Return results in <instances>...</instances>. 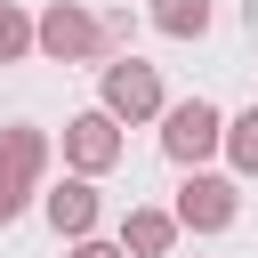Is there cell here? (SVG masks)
Instances as JSON below:
<instances>
[{"instance_id":"cell-2","label":"cell","mask_w":258,"mask_h":258,"mask_svg":"<svg viewBox=\"0 0 258 258\" xmlns=\"http://www.w3.org/2000/svg\"><path fill=\"white\" fill-rule=\"evenodd\" d=\"M113 48V24H97L81 0H48L40 8V56L48 64H97Z\"/></svg>"},{"instance_id":"cell-8","label":"cell","mask_w":258,"mask_h":258,"mask_svg":"<svg viewBox=\"0 0 258 258\" xmlns=\"http://www.w3.org/2000/svg\"><path fill=\"white\" fill-rule=\"evenodd\" d=\"M177 234H185V226H177V210H161V202H137V210L121 218V234H113V242H121L129 258H169V250H177Z\"/></svg>"},{"instance_id":"cell-6","label":"cell","mask_w":258,"mask_h":258,"mask_svg":"<svg viewBox=\"0 0 258 258\" xmlns=\"http://www.w3.org/2000/svg\"><path fill=\"white\" fill-rule=\"evenodd\" d=\"M177 226L185 234H226L234 226V210H242V194H234V177H218V169H194L185 185H177Z\"/></svg>"},{"instance_id":"cell-5","label":"cell","mask_w":258,"mask_h":258,"mask_svg":"<svg viewBox=\"0 0 258 258\" xmlns=\"http://www.w3.org/2000/svg\"><path fill=\"white\" fill-rule=\"evenodd\" d=\"M121 153H129V137H121V121H113L105 105H89V113L64 121V161H73V177H105Z\"/></svg>"},{"instance_id":"cell-10","label":"cell","mask_w":258,"mask_h":258,"mask_svg":"<svg viewBox=\"0 0 258 258\" xmlns=\"http://www.w3.org/2000/svg\"><path fill=\"white\" fill-rule=\"evenodd\" d=\"M32 48H40V16H24L16 0H0V64H16Z\"/></svg>"},{"instance_id":"cell-1","label":"cell","mask_w":258,"mask_h":258,"mask_svg":"<svg viewBox=\"0 0 258 258\" xmlns=\"http://www.w3.org/2000/svg\"><path fill=\"white\" fill-rule=\"evenodd\" d=\"M40 177H48V129L8 121V129H0V226L24 218V202L40 194Z\"/></svg>"},{"instance_id":"cell-9","label":"cell","mask_w":258,"mask_h":258,"mask_svg":"<svg viewBox=\"0 0 258 258\" xmlns=\"http://www.w3.org/2000/svg\"><path fill=\"white\" fill-rule=\"evenodd\" d=\"M153 32H169V40H202V32H210V0H153Z\"/></svg>"},{"instance_id":"cell-12","label":"cell","mask_w":258,"mask_h":258,"mask_svg":"<svg viewBox=\"0 0 258 258\" xmlns=\"http://www.w3.org/2000/svg\"><path fill=\"white\" fill-rule=\"evenodd\" d=\"M64 258H129V250H121V242H73Z\"/></svg>"},{"instance_id":"cell-4","label":"cell","mask_w":258,"mask_h":258,"mask_svg":"<svg viewBox=\"0 0 258 258\" xmlns=\"http://www.w3.org/2000/svg\"><path fill=\"white\" fill-rule=\"evenodd\" d=\"M161 153H169V161L194 177L210 153H226V113H218L210 97H185V105H169V113H161Z\"/></svg>"},{"instance_id":"cell-7","label":"cell","mask_w":258,"mask_h":258,"mask_svg":"<svg viewBox=\"0 0 258 258\" xmlns=\"http://www.w3.org/2000/svg\"><path fill=\"white\" fill-rule=\"evenodd\" d=\"M40 210H48V226L64 234V250H73V242H97V218H105L97 177H56V185L40 194Z\"/></svg>"},{"instance_id":"cell-11","label":"cell","mask_w":258,"mask_h":258,"mask_svg":"<svg viewBox=\"0 0 258 258\" xmlns=\"http://www.w3.org/2000/svg\"><path fill=\"white\" fill-rule=\"evenodd\" d=\"M226 161H234V169H242V177H258V105H250V113H234V121H226Z\"/></svg>"},{"instance_id":"cell-3","label":"cell","mask_w":258,"mask_h":258,"mask_svg":"<svg viewBox=\"0 0 258 258\" xmlns=\"http://www.w3.org/2000/svg\"><path fill=\"white\" fill-rule=\"evenodd\" d=\"M97 105H105L121 129H137V121H161V113H169L161 73H153L145 56H113V64H105V81H97Z\"/></svg>"}]
</instances>
